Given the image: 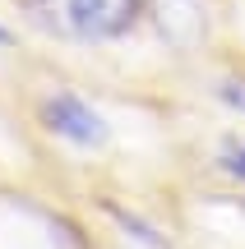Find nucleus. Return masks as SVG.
<instances>
[{"label":"nucleus","mask_w":245,"mask_h":249,"mask_svg":"<svg viewBox=\"0 0 245 249\" xmlns=\"http://www.w3.org/2000/svg\"><path fill=\"white\" fill-rule=\"evenodd\" d=\"M65 23L79 37H93V42H107V37L130 33L139 14V0H60Z\"/></svg>","instance_id":"1"},{"label":"nucleus","mask_w":245,"mask_h":249,"mask_svg":"<svg viewBox=\"0 0 245 249\" xmlns=\"http://www.w3.org/2000/svg\"><path fill=\"white\" fill-rule=\"evenodd\" d=\"M5 42H9V33H5V28H0V46H5Z\"/></svg>","instance_id":"5"},{"label":"nucleus","mask_w":245,"mask_h":249,"mask_svg":"<svg viewBox=\"0 0 245 249\" xmlns=\"http://www.w3.org/2000/svg\"><path fill=\"white\" fill-rule=\"evenodd\" d=\"M222 171L236 176V180H245V143L241 139H227V143H222Z\"/></svg>","instance_id":"3"},{"label":"nucleus","mask_w":245,"mask_h":249,"mask_svg":"<svg viewBox=\"0 0 245 249\" xmlns=\"http://www.w3.org/2000/svg\"><path fill=\"white\" fill-rule=\"evenodd\" d=\"M222 102H227V107H236L241 116H245V83H222Z\"/></svg>","instance_id":"4"},{"label":"nucleus","mask_w":245,"mask_h":249,"mask_svg":"<svg viewBox=\"0 0 245 249\" xmlns=\"http://www.w3.org/2000/svg\"><path fill=\"white\" fill-rule=\"evenodd\" d=\"M42 120H46L51 134L79 143V148H97V143H107V120H102L83 97H74V92H56V97H46L42 102Z\"/></svg>","instance_id":"2"}]
</instances>
